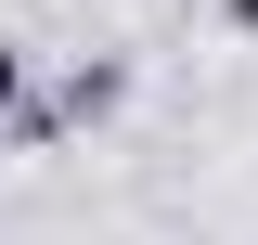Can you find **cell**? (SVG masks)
Masks as SVG:
<instances>
[{"mask_svg": "<svg viewBox=\"0 0 258 245\" xmlns=\"http://www.w3.org/2000/svg\"><path fill=\"white\" fill-rule=\"evenodd\" d=\"M13 103H26V65H13V52H0V116H13Z\"/></svg>", "mask_w": 258, "mask_h": 245, "instance_id": "6da1fadb", "label": "cell"}, {"mask_svg": "<svg viewBox=\"0 0 258 245\" xmlns=\"http://www.w3.org/2000/svg\"><path fill=\"white\" fill-rule=\"evenodd\" d=\"M232 26H258V0H232Z\"/></svg>", "mask_w": 258, "mask_h": 245, "instance_id": "7a4b0ae2", "label": "cell"}]
</instances>
